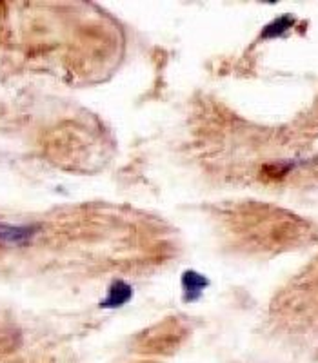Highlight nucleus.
Here are the masks:
<instances>
[{
	"label": "nucleus",
	"mask_w": 318,
	"mask_h": 363,
	"mask_svg": "<svg viewBox=\"0 0 318 363\" xmlns=\"http://www.w3.org/2000/svg\"><path fill=\"white\" fill-rule=\"evenodd\" d=\"M37 225H13L0 222V245H26L37 236Z\"/></svg>",
	"instance_id": "2"
},
{
	"label": "nucleus",
	"mask_w": 318,
	"mask_h": 363,
	"mask_svg": "<svg viewBox=\"0 0 318 363\" xmlns=\"http://www.w3.org/2000/svg\"><path fill=\"white\" fill-rule=\"evenodd\" d=\"M180 285L182 301H184V303H194V301L200 300L204 291L209 287V278L200 274V272L193 271V269H190V271L182 272Z\"/></svg>",
	"instance_id": "1"
},
{
	"label": "nucleus",
	"mask_w": 318,
	"mask_h": 363,
	"mask_svg": "<svg viewBox=\"0 0 318 363\" xmlns=\"http://www.w3.org/2000/svg\"><path fill=\"white\" fill-rule=\"evenodd\" d=\"M133 298V287L122 280H116L109 285L106 298L100 301L102 309H120V307L128 306Z\"/></svg>",
	"instance_id": "3"
},
{
	"label": "nucleus",
	"mask_w": 318,
	"mask_h": 363,
	"mask_svg": "<svg viewBox=\"0 0 318 363\" xmlns=\"http://www.w3.org/2000/svg\"><path fill=\"white\" fill-rule=\"evenodd\" d=\"M295 26V18L290 17V15H284V17H278L268 24L262 31V38H277L282 37L285 31H290L291 28Z\"/></svg>",
	"instance_id": "4"
}]
</instances>
